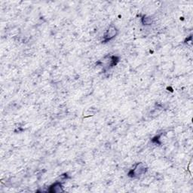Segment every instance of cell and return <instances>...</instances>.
Instances as JSON below:
<instances>
[{"mask_svg": "<svg viewBox=\"0 0 193 193\" xmlns=\"http://www.w3.org/2000/svg\"><path fill=\"white\" fill-rule=\"evenodd\" d=\"M146 171H147V167H146V165L145 164H143V163H139L131 171V173H132V176H141L142 174L146 173Z\"/></svg>", "mask_w": 193, "mask_h": 193, "instance_id": "obj_1", "label": "cell"}, {"mask_svg": "<svg viewBox=\"0 0 193 193\" xmlns=\"http://www.w3.org/2000/svg\"><path fill=\"white\" fill-rule=\"evenodd\" d=\"M143 20H144V21H143V24H144L149 25V24H152V19L150 18V17H145Z\"/></svg>", "mask_w": 193, "mask_h": 193, "instance_id": "obj_4", "label": "cell"}, {"mask_svg": "<svg viewBox=\"0 0 193 193\" xmlns=\"http://www.w3.org/2000/svg\"><path fill=\"white\" fill-rule=\"evenodd\" d=\"M52 189L51 190V191L52 192H64L63 190L62 186H61V185L60 183H56L51 187Z\"/></svg>", "mask_w": 193, "mask_h": 193, "instance_id": "obj_3", "label": "cell"}, {"mask_svg": "<svg viewBox=\"0 0 193 193\" xmlns=\"http://www.w3.org/2000/svg\"><path fill=\"white\" fill-rule=\"evenodd\" d=\"M118 33L117 29L113 26H111L109 29L107 30V31L106 32L104 35V41L107 42V41L111 40L112 39H113Z\"/></svg>", "mask_w": 193, "mask_h": 193, "instance_id": "obj_2", "label": "cell"}]
</instances>
